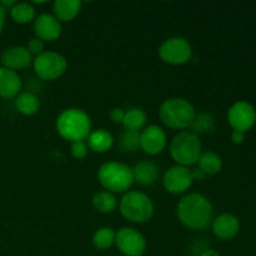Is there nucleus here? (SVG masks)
Here are the masks:
<instances>
[{"label":"nucleus","instance_id":"10","mask_svg":"<svg viewBox=\"0 0 256 256\" xmlns=\"http://www.w3.org/2000/svg\"><path fill=\"white\" fill-rule=\"evenodd\" d=\"M228 122L232 130L246 132L256 124V109L246 100H238L228 110Z\"/></svg>","mask_w":256,"mask_h":256},{"label":"nucleus","instance_id":"21","mask_svg":"<svg viewBox=\"0 0 256 256\" xmlns=\"http://www.w3.org/2000/svg\"><path fill=\"white\" fill-rule=\"evenodd\" d=\"M198 168L204 172L205 175H215L220 172L222 168V159L219 154L215 152L208 150L202 152L198 160Z\"/></svg>","mask_w":256,"mask_h":256},{"label":"nucleus","instance_id":"26","mask_svg":"<svg viewBox=\"0 0 256 256\" xmlns=\"http://www.w3.org/2000/svg\"><path fill=\"white\" fill-rule=\"evenodd\" d=\"M116 232L112 228H99L92 235V245L99 250H108L115 244Z\"/></svg>","mask_w":256,"mask_h":256},{"label":"nucleus","instance_id":"11","mask_svg":"<svg viewBox=\"0 0 256 256\" xmlns=\"http://www.w3.org/2000/svg\"><path fill=\"white\" fill-rule=\"evenodd\" d=\"M194 179L189 168L182 165H174L165 172L162 176V185L165 190L172 195H180L186 192L192 188Z\"/></svg>","mask_w":256,"mask_h":256},{"label":"nucleus","instance_id":"13","mask_svg":"<svg viewBox=\"0 0 256 256\" xmlns=\"http://www.w3.org/2000/svg\"><path fill=\"white\" fill-rule=\"evenodd\" d=\"M34 32L38 39L42 42H55L62 36V22L56 19L52 14L42 12L38 15L32 22Z\"/></svg>","mask_w":256,"mask_h":256},{"label":"nucleus","instance_id":"3","mask_svg":"<svg viewBox=\"0 0 256 256\" xmlns=\"http://www.w3.org/2000/svg\"><path fill=\"white\" fill-rule=\"evenodd\" d=\"M196 110L189 100L184 98H169L159 108V119L172 130H184L192 126Z\"/></svg>","mask_w":256,"mask_h":256},{"label":"nucleus","instance_id":"12","mask_svg":"<svg viewBox=\"0 0 256 256\" xmlns=\"http://www.w3.org/2000/svg\"><path fill=\"white\" fill-rule=\"evenodd\" d=\"M168 144L166 132L159 125L152 124L140 132V149L150 156L162 154Z\"/></svg>","mask_w":256,"mask_h":256},{"label":"nucleus","instance_id":"17","mask_svg":"<svg viewBox=\"0 0 256 256\" xmlns=\"http://www.w3.org/2000/svg\"><path fill=\"white\" fill-rule=\"evenodd\" d=\"M132 169L134 182L140 186H152L160 178V168L150 160H142Z\"/></svg>","mask_w":256,"mask_h":256},{"label":"nucleus","instance_id":"33","mask_svg":"<svg viewBox=\"0 0 256 256\" xmlns=\"http://www.w3.org/2000/svg\"><path fill=\"white\" fill-rule=\"evenodd\" d=\"M5 22H6V10L0 5V34L5 26Z\"/></svg>","mask_w":256,"mask_h":256},{"label":"nucleus","instance_id":"16","mask_svg":"<svg viewBox=\"0 0 256 256\" xmlns=\"http://www.w3.org/2000/svg\"><path fill=\"white\" fill-rule=\"evenodd\" d=\"M22 78L16 72L0 66V98L15 99L22 92Z\"/></svg>","mask_w":256,"mask_h":256},{"label":"nucleus","instance_id":"30","mask_svg":"<svg viewBox=\"0 0 256 256\" xmlns=\"http://www.w3.org/2000/svg\"><path fill=\"white\" fill-rule=\"evenodd\" d=\"M124 116H125V112L122 109V108H114L109 114L110 120H112V122H115V124H120V122L122 124Z\"/></svg>","mask_w":256,"mask_h":256},{"label":"nucleus","instance_id":"29","mask_svg":"<svg viewBox=\"0 0 256 256\" xmlns=\"http://www.w3.org/2000/svg\"><path fill=\"white\" fill-rule=\"evenodd\" d=\"M26 49H28V52L32 54V56L35 58V56H38V55L42 54V52H45V42H42V40L38 39V38L35 36V38H32V39H30L29 42H28Z\"/></svg>","mask_w":256,"mask_h":256},{"label":"nucleus","instance_id":"5","mask_svg":"<svg viewBox=\"0 0 256 256\" xmlns=\"http://www.w3.org/2000/svg\"><path fill=\"white\" fill-rule=\"evenodd\" d=\"M120 214L130 222L142 224L149 222L154 215V202L140 190H129L122 195L118 204Z\"/></svg>","mask_w":256,"mask_h":256},{"label":"nucleus","instance_id":"9","mask_svg":"<svg viewBox=\"0 0 256 256\" xmlns=\"http://www.w3.org/2000/svg\"><path fill=\"white\" fill-rule=\"evenodd\" d=\"M115 245L124 256H142L146 252V239L134 228L124 226L118 230Z\"/></svg>","mask_w":256,"mask_h":256},{"label":"nucleus","instance_id":"15","mask_svg":"<svg viewBox=\"0 0 256 256\" xmlns=\"http://www.w3.org/2000/svg\"><path fill=\"white\" fill-rule=\"evenodd\" d=\"M212 232L218 239L222 242L232 240L239 234L240 232V222L235 215L224 212L219 216L214 218L212 222Z\"/></svg>","mask_w":256,"mask_h":256},{"label":"nucleus","instance_id":"6","mask_svg":"<svg viewBox=\"0 0 256 256\" xmlns=\"http://www.w3.org/2000/svg\"><path fill=\"white\" fill-rule=\"evenodd\" d=\"M169 150L176 165L189 168L198 164V160L202 152V146L196 134L190 130H184L172 138Z\"/></svg>","mask_w":256,"mask_h":256},{"label":"nucleus","instance_id":"34","mask_svg":"<svg viewBox=\"0 0 256 256\" xmlns=\"http://www.w3.org/2000/svg\"><path fill=\"white\" fill-rule=\"evenodd\" d=\"M16 2H14V0H2V2H0V5H2V6L8 12V10L12 9Z\"/></svg>","mask_w":256,"mask_h":256},{"label":"nucleus","instance_id":"32","mask_svg":"<svg viewBox=\"0 0 256 256\" xmlns=\"http://www.w3.org/2000/svg\"><path fill=\"white\" fill-rule=\"evenodd\" d=\"M192 179H194V182H202V180L206 178V175H205L199 168L195 170H192Z\"/></svg>","mask_w":256,"mask_h":256},{"label":"nucleus","instance_id":"28","mask_svg":"<svg viewBox=\"0 0 256 256\" xmlns=\"http://www.w3.org/2000/svg\"><path fill=\"white\" fill-rule=\"evenodd\" d=\"M70 152H72V155L75 159H85L88 154H89V148H88L86 142H72Z\"/></svg>","mask_w":256,"mask_h":256},{"label":"nucleus","instance_id":"23","mask_svg":"<svg viewBox=\"0 0 256 256\" xmlns=\"http://www.w3.org/2000/svg\"><path fill=\"white\" fill-rule=\"evenodd\" d=\"M9 12L12 19L22 25L29 24V22H34L36 18V10H35L34 5L26 2H16Z\"/></svg>","mask_w":256,"mask_h":256},{"label":"nucleus","instance_id":"4","mask_svg":"<svg viewBox=\"0 0 256 256\" xmlns=\"http://www.w3.org/2000/svg\"><path fill=\"white\" fill-rule=\"evenodd\" d=\"M98 180L106 192L125 194L134 184V175L132 168L124 162H106L98 170Z\"/></svg>","mask_w":256,"mask_h":256},{"label":"nucleus","instance_id":"22","mask_svg":"<svg viewBox=\"0 0 256 256\" xmlns=\"http://www.w3.org/2000/svg\"><path fill=\"white\" fill-rule=\"evenodd\" d=\"M216 129V119L212 112H199L195 115V119L190 126V132L196 134L199 136L200 134H212Z\"/></svg>","mask_w":256,"mask_h":256},{"label":"nucleus","instance_id":"24","mask_svg":"<svg viewBox=\"0 0 256 256\" xmlns=\"http://www.w3.org/2000/svg\"><path fill=\"white\" fill-rule=\"evenodd\" d=\"M92 206L98 212L102 214H110L118 208V200L114 194L102 190V192H98L96 194L92 196Z\"/></svg>","mask_w":256,"mask_h":256},{"label":"nucleus","instance_id":"8","mask_svg":"<svg viewBox=\"0 0 256 256\" xmlns=\"http://www.w3.org/2000/svg\"><path fill=\"white\" fill-rule=\"evenodd\" d=\"M159 56L169 65L186 64L192 56V48L189 40L182 36H172L164 40L159 48Z\"/></svg>","mask_w":256,"mask_h":256},{"label":"nucleus","instance_id":"1","mask_svg":"<svg viewBox=\"0 0 256 256\" xmlns=\"http://www.w3.org/2000/svg\"><path fill=\"white\" fill-rule=\"evenodd\" d=\"M179 222L192 230L208 229L214 219V208L205 195L192 192L180 199L176 206Z\"/></svg>","mask_w":256,"mask_h":256},{"label":"nucleus","instance_id":"31","mask_svg":"<svg viewBox=\"0 0 256 256\" xmlns=\"http://www.w3.org/2000/svg\"><path fill=\"white\" fill-rule=\"evenodd\" d=\"M244 140H245V132H236V130H234V132H232V142H234V144L240 145L244 142Z\"/></svg>","mask_w":256,"mask_h":256},{"label":"nucleus","instance_id":"18","mask_svg":"<svg viewBox=\"0 0 256 256\" xmlns=\"http://www.w3.org/2000/svg\"><path fill=\"white\" fill-rule=\"evenodd\" d=\"M82 2L79 0H55L52 2L54 16L60 22H69L79 15Z\"/></svg>","mask_w":256,"mask_h":256},{"label":"nucleus","instance_id":"36","mask_svg":"<svg viewBox=\"0 0 256 256\" xmlns=\"http://www.w3.org/2000/svg\"><path fill=\"white\" fill-rule=\"evenodd\" d=\"M32 4H38V5H44V4H48V2H34Z\"/></svg>","mask_w":256,"mask_h":256},{"label":"nucleus","instance_id":"19","mask_svg":"<svg viewBox=\"0 0 256 256\" xmlns=\"http://www.w3.org/2000/svg\"><path fill=\"white\" fill-rule=\"evenodd\" d=\"M86 144L89 150H92L98 154H104L109 152L114 145V136L105 129L92 130L86 139Z\"/></svg>","mask_w":256,"mask_h":256},{"label":"nucleus","instance_id":"20","mask_svg":"<svg viewBox=\"0 0 256 256\" xmlns=\"http://www.w3.org/2000/svg\"><path fill=\"white\" fill-rule=\"evenodd\" d=\"M14 104L18 112L25 116L35 115L40 109L39 98L32 92H22L18 94V96L14 99Z\"/></svg>","mask_w":256,"mask_h":256},{"label":"nucleus","instance_id":"7","mask_svg":"<svg viewBox=\"0 0 256 256\" xmlns=\"http://www.w3.org/2000/svg\"><path fill=\"white\" fill-rule=\"evenodd\" d=\"M32 68L38 78L46 82H52L62 78L68 70V60L58 52L45 50L32 60Z\"/></svg>","mask_w":256,"mask_h":256},{"label":"nucleus","instance_id":"27","mask_svg":"<svg viewBox=\"0 0 256 256\" xmlns=\"http://www.w3.org/2000/svg\"><path fill=\"white\" fill-rule=\"evenodd\" d=\"M119 146L126 154H132L140 149V132L125 130L119 140Z\"/></svg>","mask_w":256,"mask_h":256},{"label":"nucleus","instance_id":"14","mask_svg":"<svg viewBox=\"0 0 256 256\" xmlns=\"http://www.w3.org/2000/svg\"><path fill=\"white\" fill-rule=\"evenodd\" d=\"M0 60H2V66L16 72V70H24L32 66L34 58L28 52L26 46L15 45V46L6 48L2 52Z\"/></svg>","mask_w":256,"mask_h":256},{"label":"nucleus","instance_id":"2","mask_svg":"<svg viewBox=\"0 0 256 256\" xmlns=\"http://www.w3.org/2000/svg\"><path fill=\"white\" fill-rule=\"evenodd\" d=\"M56 132L70 142H85L92 132V119L86 112L79 108L62 110L55 122Z\"/></svg>","mask_w":256,"mask_h":256},{"label":"nucleus","instance_id":"25","mask_svg":"<svg viewBox=\"0 0 256 256\" xmlns=\"http://www.w3.org/2000/svg\"><path fill=\"white\" fill-rule=\"evenodd\" d=\"M146 114L142 109H130L125 112L124 120H122V125H124L125 130H130V132H140L145 128L146 124Z\"/></svg>","mask_w":256,"mask_h":256},{"label":"nucleus","instance_id":"35","mask_svg":"<svg viewBox=\"0 0 256 256\" xmlns=\"http://www.w3.org/2000/svg\"><path fill=\"white\" fill-rule=\"evenodd\" d=\"M199 256H222V255H220L218 252H215V250L208 249V250H205V252H202Z\"/></svg>","mask_w":256,"mask_h":256}]
</instances>
